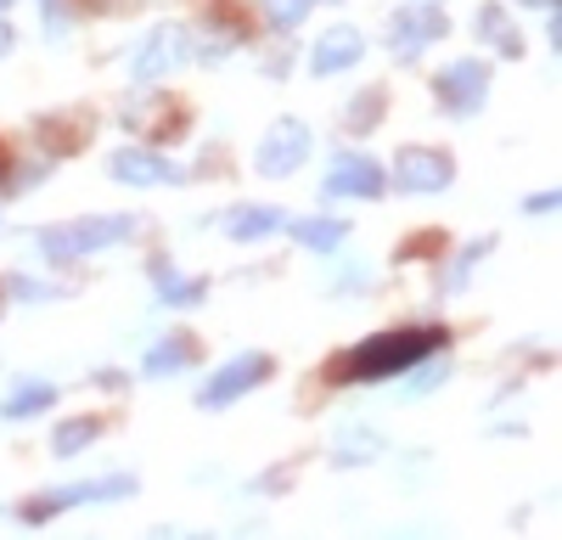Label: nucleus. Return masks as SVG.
<instances>
[{
    "label": "nucleus",
    "instance_id": "27",
    "mask_svg": "<svg viewBox=\"0 0 562 540\" xmlns=\"http://www.w3.org/2000/svg\"><path fill=\"white\" fill-rule=\"evenodd\" d=\"M79 7H90V12H130L135 0H79Z\"/></svg>",
    "mask_w": 562,
    "mask_h": 540
},
{
    "label": "nucleus",
    "instance_id": "23",
    "mask_svg": "<svg viewBox=\"0 0 562 540\" xmlns=\"http://www.w3.org/2000/svg\"><path fill=\"white\" fill-rule=\"evenodd\" d=\"M378 450H383V439H378V434H349V439L338 445V457H333V462H344V468H349V462H371Z\"/></svg>",
    "mask_w": 562,
    "mask_h": 540
},
{
    "label": "nucleus",
    "instance_id": "7",
    "mask_svg": "<svg viewBox=\"0 0 562 540\" xmlns=\"http://www.w3.org/2000/svg\"><path fill=\"white\" fill-rule=\"evenodd\" d=\"M445 29H450V18L434 7V0H416V7H400V12L389 18V40H394L400 57H416L422 45L445 40Z\"/></svg>",
    "mask_w": 562,
    "mask_h": 540
},
{
    "label": "nucleus",
    "instance_id": "17",
    "mask_svg": "<svg viewBox=\"0 0 562 540\" xmlns=\"http://www.w3.org/2000/svg\"><path fill=\"white\" fill-rule=\"evenodd\" d=\"M45 405H57V389H52V383H23V389H12V394H7L0 417H7V423H23V417L45 412Z\"/></svg>",
    "mask_w": 562,
    "mask_h": 540
},
{
    "label": "nucleus",
    "instance_id": "25",
    "mask_svg": "<svg viewBox=\"0 0 562 540\" xmlns=\"http://www.w3.org/2000/svg\"><path fill=\"white\" fill-rule=\"evenodd\" d=\"M439 248H445V237L428 232V237H411V243L400 248V259H422V254H439Z\"/></svg>",
    "mask_w": 562,
    "mask_h": 540
},
{
    "label": "nucleus",
    "instance_id": "6",
    "mask_svg": "<svg viewBox=\"0 0 562 540\" xmlns=\"http://www.w3.org/2000/svg\"><path fill=\"white\" fill-rule=\"evenodd\" d=\"M434 97L445 113L467 119V113H479L484 97H490V68L484 63H450L439 79H434Z\"/></svg>",
    "mask_w": 562,
    "mask_h": 540
},
{
    "label": "nucleus",
    "instance_id": "28",
    "mask_svg": "<svg viewBox=\"0 0 562 540\" xmlns=\"http://www.w3.org/2000/svg\"><path fill=\"white\" fill-rule=\"evenodd\" d=\"M524 209H529V214H551V209H557V192H540V198H529Z\"/></svg>",
    "mask_w": 562,
    "mask_h": 540
},
{
    "label": "nucleus",
    "instance_id": "5",
    "mask_svg": "<svg viewBox=\"0 0 562 540\" xmlns=\"http://www.w3.org/2000/svg\"><path fill=\"white\" fill-rule=\"evenodd\" d=\"M270 367H276L270 355H237L231 367H220V372H214V378L198 389V405H203V412H220V405L243 400L248 389H259V383L270 378Z\"/></svg>",
    "mask_w": 562,
    "mask_h": 540
},
{
    "label": "nucleus",
    "instance_id": "1",
    "mask_svg": "<svg viewBox=\"0 0 562 540\" xmlns=\"http://www.w3.org/2000/svg\"><path fill=\"white\" fill-rule=\"evenodd\" d=\"M450 344L445 327H400V333H371L360 349L349 355H333L326 378L344 383V378H360V383H383V378H400L411 367H422L428 355H439Z\"/></svg>",
    "mask_w": 562,
    "mask_h": 540
},
{
    "label": "nucleus",
    "instance_id": "22",
    "mask_svg": "<svg viewBox=\"0 0 562 540\" xmlns=\"http://www.w3.org/2000/svg\"><path fill=\"white\" fill-rule=\"evenodd\" d=\"M259 7H265V18H270L276 29H299V23L310 18L315 0H259Z\"/></svg>",
    "mask_w": 562,
    "mask_h": 540
},
{
    "label": "nucleus",
    "instance_id": "20",
    "mask_svg": "<svg viewBox=\"0 0 562 540\" xmlns=\"http://www.w3.org/2000/svg\"><path fill=\"white\" fill-rule=\"evenodd\" d=\"M153 270H158V299H164V304H198V299L209 293L203 282H186V277H175V270H169L164 259H158Z\"/></svg>",
    "mask_w": 562,
    "mask_h": 540
},
{
    "label": "nucleus",
    "instance_id": "10",
    "mask_svg": "<svg viewBox=\"0 0 562 540\" xmlns=\"http://www.w3.org/2000/svg\"><path fill=\"white\" fill-rule=\"evenodd\" d=\"M394 175L405 192H445L456 180V164H450V153H434V147H405L394 158Z\"/></svg>",
    "mask_w": 562,
    "mask_h": 540
},
{
    "label": "nucleus",
    "instance_id": "24",
    "mask_svg": "<svg viewBox=\"0 0 562 540\" xmlns=\"http://www.w3.org/2000/svg\"><path fill=\"white\" fill-rule=\"evenodd\" d=\"M490 248H495V237H484V243H473V248H467V254L456 259V270H450V293H456V288H467V270H473V265H479V259H484Z\"/></svg>",
    "mask_w": 562,
    "mask_h": 540
},
{
    "label": "nucleus",
    "instance_id": "15",
    "mask_svg": "<svg viewBox=\"0 0 562 540\" xmlns=\"http://www.w3.org/2000/svg\"><path fill=\"white\" fill-rule=\"evenodd\" d=\"M198 367V338L192 333H169L164 344L147 349V378H169V372H186Z\"/></svg>",
    "mask_w": 562,
    "mask_h": 540
},
{
    "label": "nucleus",
    "instance_id": "3",
    "mask_svg": "<svg viewBox=\"0 0 562 540\" xmlns=\"http://www.w3.org/2000/svg\"><path fill=\"white\" fill-rule=\"evenodd\" d=\"M124 495H135V479L119 473V479H90V484H68V490H52V495H40V502L23 507L29 524H45V518H57L68 507H97V502H124Z\"/></svg>",
    "mask_w": 562,
    "mask_h": 540
},
{
    "label": "nucleus",
    "instance_id": "12",
    "mask_svg": "<svg viewBox=\"0 0 562 540\" xmlns=\"http://www.w3.org/2000/svg\"><path fill=\"white\" fill-rule=\"evenodd\" d=\"M360 52H366L360 29H326V34L315 40V57H310V68H315V74H338V68L360 63Z\"/></svg>",
    "mask_w": 562,
    "mask_h": 540
},
{
    "label": "nucleus",
    "instance_id": "11",
    "mask_svg": "<svg viewBox=\"0 0 562 540\" xmlns=\"http://www.w3.org/2000/svg\"><path fill=\"white\" fill-rule=\"evenodd\" d=\"M326 198H383V169L360 158V153H344L333 158V169H326Z\"/></svg>",
    "mask_w": 562,
    "mask_h": 540
},
{
    "label": "nucleus",
    "instance_id": "29",
    "mask_svg": "<svg viewBox=\"0 0 562 540\" xmlns=\"http://www.w3.org/2000/svg\"><path fill=\"white\" fill-rule=\"evenodd\" d=\"M12 52V29H7V18H0V57Z\"/></svg>",
    "mask_w": 562,
    "mask_h": 540
},
{
    "label": "nucleus",
    "instance_id": "8",
    "mask_svg": "<svg viewBox=\"0 0 562 540\" xmlns=\"http://www.w3.org/2000/svg\"><path fill=\"white\" fill-rule=\"evenodd\" d=\"M186 52H192V34H186L180 23H164V29H153V34H147L140 57L130 63V74H135L140 85H153V79H164L169 68H180V63H186Z\"/></svg>",
    "mask_w": 562,
    "mask_h": 540
},
{
    "label": "nucleus",
    "instance_id": "14",
    "mask_svg": "<svg viewBox=\"0 0 562 540\" xmlns=\"http://www.w3.org/2000/svg\"><path fill=\"white\" fill-rule=\"evenodd\" d=\"M281 225V209H265V203H243V209H231L225 220H220V232L225 237H237V243H259V237H270Z\"/></svg>",
    "mask_w": 562,
    "mask_h": 540
},
{
    "label": "nucleus",
    "instance_id": "30",
    "mask_svg": "<svg viewBox=\"0 0 562 540\" xmlns=\"http://www.w3.org/2000/svg\"><path fill=\"white\" fill-rule=\"evenodd\" d=\"M524 7H540V12H551V7H557V0H524Z\"/></svg>",
    "mask_w": 562,
    "mask_h": 540
},
{
    "label": "nucleus",
    "instance_id": "2",
    "mask_svg": "<svg viewBox=\"0 0 562 540\" xmlns=\"http://www.w3.org/2000/svg\"><path fill=\"white\" fill-rule=\"evenodd\" d=\"M135 232L130 214H90V220H74V225H52V232L40 237L45 259H85L97 248H113Z\"/></svg>",
    "mask_w": 562,
    "mask_h": 540
},
{
    "label": "nucleus",
    "instance_id": "19",
    "mask_svg": "<svg viewBox=\"0 0 562 540\" xmlns=\"http://www.w3.org/2000/svg\"><path fill=\"white\" fill-rule=\"evenodd\" d=\"M344 232H349V225H338V220H299V225H293V237H299L304 248H315V254L338 248V243H344Z\"/></svg>",
    "mask_w": 562,
    "mask_h": 540
},
{
    "label": "nucleus",
    "instance_id": "13",
    "mask_svg": "<svg viewBox=\"0 0 562 540\" xmlns=\"http://www.w3.org/2000/svg\"><path fill=\"white\" fill-rule=\"evenodd\" d=\"M34 135L52 153H74V147H85L90 142V113H79V108H68V113H52V119H40L34 124Z\"/></svg>",
    "mask_w": 562,
    "mask_h": 540
},
{
    "label": "nucleus",
    "instance_id": "4",
    "mask_svg": "<svg viewBox=\"0 0 562 540\" xmlns=\"http://www.w3.org/2000/svg\"><path fill=\"white\" fill-rule=\"evenodd\" d=\"M310 158V124L304 119H276L270 130H265V142H259V153H254V164H259V175H293L299 164Z\"/></svg>",
    "mask_w": 562,
    "mask_h": 540
},
{
    "label": "nucleus",
    "instance_id": "18",
    "mask_svg": "<svg viewBox=\"0 0 562 540\" xmlns=\"http://www.w3.org/2000/svg\"><path fill=\"white\" fill-rule=\"evenodd\" d=\"M97 434H102V417H74V423H63L52 434V450L57 457H79L85 445H97Z\"/></svg>",
    "mask_w": 562,
    "mask_h": 540
},
{
    "label": "nucleus",
    "instance_id": "9",
    "mask_svg": "<svg viewBox=\"0 0 562 540\" xmlns=\"http://www.w3.org/2000/svg\"><path fill=\"white\" fill-rule=\"evenodd\" d=\"M108 169L124 180V187H180V180H186V169L169 164V158L153 153V147H124V153H113Z\"/></svg>",
    "mask_w": 562,
    "mask_h": 540
},
{
    "label": "nucleus",
    "instance_id": "21",
    "mask_svg": "<svg viewBox=\"0 0 562 540\" xmlns=\"http://www.w3.org/2000/svg\"><path fill=\"white\" fill-rule=\"evenodd\" d=\"M383 102H389V90H378V85H371V90H360V102L344 113V124L355 130V135H366L371 124H378L383 119Z\"/></svg>",
    "mask_w": 562,
    "mask_h": 540
},
{
    "label": "nucleus",
    "instance_id": "26",
    "mask_svg": "<svg viewBox=\"0 0 562 540\" xmlns=\"http://www.w3.org/2000/svg\"><path fill=\"white\" fill-rule=\"evenodd\" d=\"M445 378H450V367H434V372H422V378L411 383V394H428V389H434V383H445Z\"/></svg>",
    "mask_w": 562,
    "mask_h": 540
},
{
    "label": "nucleus",
    "instance_id": "31",
    "mask_svg": "<svg viewBox=\"0 0 562 540\" xmlns=\"http://www.w3.org/2000/svg\"><path fill=\"white\" fill-rule=\"evenodd\" d=\"M7 7H12V0H0V12H7Z\"/></svg>",
    "mask_w": 562,
    "mask_h": 540
},
{
    "label": "nucleus",
    "instance_id": "16",
    "mask_svg": "<svg viewBox=\"0 0 562 540\" xmlns=\"http://www.w3.org/2000/svg\"><path fill=\"white\" fill-rule=\"evenodd\" d=\"M479 40H484V45H495L501 57H524V34L512 29L506 7H484V12H479Z\"/></svg>",
    "mask_w": 562,
    "mask_h": 540
}]
</instances>
